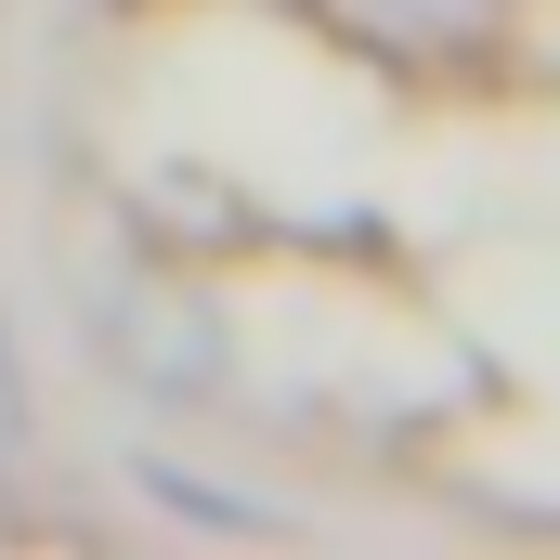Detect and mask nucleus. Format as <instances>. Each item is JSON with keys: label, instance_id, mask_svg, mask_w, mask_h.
Returning a JSON list of instances; mask_svg holds the SVG:
<instances>
[{"label": "nucleus", "instance_id": "f257e3e1", "mask_svg": "<svg viewBox=\"0 0 560 560\" xmlns=\"http://www.w3.org/2000/svg\"><path fill=\"white\" fill-rule=\"evenodd\" d=\"M13 443H26V365H13V326H0V469H13Z\"/></svg>", "mask_w": 560, "mask_h": 560}, {"label": "nucleus", "instance_id": "f03ea898", "mask_svg": "<svg viewBox=\"0 0 560 560\" xmlns=\"http://www.w3.org/2000/svg\"><path fill=\"white\" fill-rule=\"evenodd\" d=\"M326 13H365V26H430V13H456V0H326Z\"/></svg>", "mask_w": 560, "mask_h": 560}]
</instances>
